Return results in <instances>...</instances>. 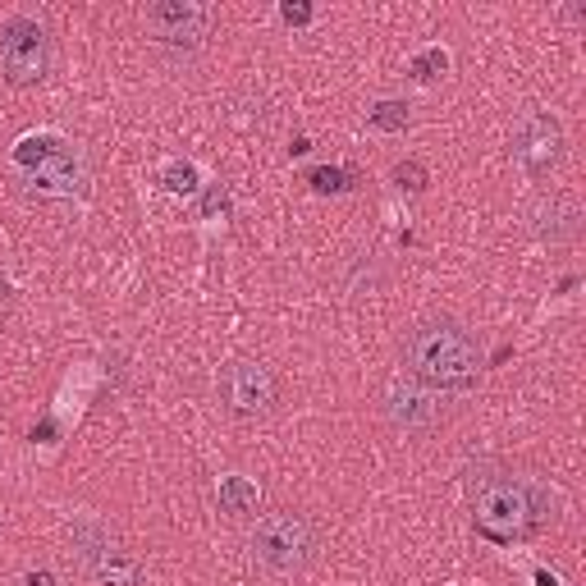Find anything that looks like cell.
I'll use <instances>...</instances> for the list:
<instances>
[{
	"mask_svg": "<svg viewBox=\"0 0 586 586\" xmlns=\"http://www.w3.org/2000/svg\"><path fill=\"white\" fill-rule=\"evenodd\" d=\"M554 518V495L545 481L509 472V467H481L472 472V527L490 545H522Z\"/></svg>",
	"mask_w": 586,
	"mask_h": 586,
	"instance_id": "cell-1",
	"label": "cell"
},
{
	"mask_svg": "<svg viewBox=\"0 0 586 586\" xmlns=\"http://www.w3.org/2000/svg\"><path fill=\"white\" fill-rule=\"evenodd\" d=\"M10 307H14V284L0 275V312H10Z\"/></svg>",
	"mask_w": 586,
	"mask_h": 586,
	"instance_id": "cell-20",
	"label": "cell"
},
{
	"mask_svg": "<svg viewBox=\"0 0 586 586\" xmlns=\"http://www.w3.org/2000/svg\"><path fill=\"white\" fill-rule=\"evenodd\" d=\"M536 586H559V577L545 573V568H541V573H536Z\"/></svg>",
	"mask_w": 586,
	"mask_h": 586,
	"instance_id": "cell-23",
	"label": "cell"
},
{
	"mask_svg": "<svg viewBox=\"0 0 586 586\" xmlns=\"http://www.w3.org/2000/svg\"><path fill=\"white\" fill-rule=\"evenodd\" d=\"M390 179L403 188V193H426V184H431V170H426L422 161H413V156H408V161H399L390 170Z\"/></svg>",
	"mask_w": 586,
	"mask_h": 586,
	"instance_id": "cell-16",
	"label": "cell"
},
{
	"mask_svg": "<svg viewBox=\"0 0 586 586\" xmlns=\"http://www.w3.org/2000/svg\"><path fill=\"white\" fill-rule=\"evenodd\" d=\"M403 362H408V376L431 390L463 394L486 371V348L477 330L463 326L458 316H426L403 339Z\"/></svg>",
	"mask_w": 586,
	"mask_h": 586,
	"instance_id": "cell-2",
	"label": "cell"
},
{
	"mask_svg": "<svg viewBox=\"0 0 586 586\" xmlns=\"http://www.w3.org/2000/svg\"><path fill=\"white\" fill-rule=\"evenodd\" d=\"M376 408H380V417H385L399 435H408V440H426V435L445 431L449 413H454V408H449V394L431 390V385L403 376V371L380 385Z\"/></svg>",
	"mask_w": 586,
	"mask_h": 586,
	"instance_id": "cell-6",
	"label": "cell"
},
{
	"mask_svg": "<svg viewBox=\"0 0 586 586\" xmlns=\"http://www.w3.org/2000/svg\"><path fill=\"white\" fill-rule=\"evenodd\" d=\"M261 509V490L248 477H225L220 481V513L229 518H252Z\"/></svg>",
	"mask_w": 586,
	"mask_h": 586,
	"instance_id": "cell-12",
	"label": "cell"
},
{
	"mask_svg": "<svg viewBox=\"0 0 586 586\" xmlns=\"http://www.w3.org/2000/svg\"><path fill=\"white\" fill-rule=\"evenodd\" d=\"M142 23H147V33H152L156 42L197 46L211 28H216V10H211V5H197V0H161V5H147Z\"/></svg>",
	"mask_w": 586,
	"mask_h": 586,
	"instance_id": "cell-10",
	"label": "cell"
},
{
	"mask_svg": "<svg viewBox=\"0 0 586 586\" xmlns=\"http://www.w3.org/2000/svg\"><path fill=\"white\" fill-rule=\"evenodd\" d=\"M220 403H225L229 417L239 422H261L280 408V380L266 362L257 358H234L220 367Z\"/></svg>",
	"mask_w": 586,
	"mask_h": 586,
	"instance_id": "cell-8",
	"label": "cell"
},
{
	"mask_svg": "<svg viewBox=\"0 0 586 586\" xmlns=\"http://www.w3.org/2000/svg\"><path fill=\"white\" fill-rule=\"evenodd\" d=\"M55 65V42L37 19L14 14L0 23V78L10 87H37Z\"/></svg>",
	"mask_w": 586,
	"mask_h": 586,
	"instance_id": "cell-7",
	"label": "cell"
},
{
	"mask_svg": "<svg viewBox=\"0 0 586 586\" xmlns=\"http://www.w3.org/2000/svg\"><path fill=\"white\" fill-rule=\"evenodd\" d=\"M293 156H303V152H312V138H293V147H289Z\"/></svg>",
	"mask_w": 586,
	"mask_h": 586,
	"instance_id": "cell-22",
	"label": "cell"
},
{
	"mask_svg": "<svg viewBox=\"0 0 586 586\" xmlns=\"http://www.w3.org/2000/svg\"><path fill=\"white\" fill-rule=\"evenodd\" d=\"M362 174L353 170V165H312L307 170V184L316 188V193H348V188H358Z\"/></svg>",
	"mask_w": 586,
	"mask_h": 586,
	"instance_id": "cell-14",
	"label": "cell"
},
{
	"mask_svg": "<svg viewBox=\"0 0 586 586\" xmlns=\"http://www.w3.org/2000/svg\"><path fill=\"white\" fill-rule=\"evenodd\" d=\"M408 74H413L417 83H435V78H445V74H449V51L431 46V51L413 55V65H408Z\"/></svg>",
	"mask_w": 586,
	"mask_h": 586,
	"instance_id": "cell-15",
	"label": "cell"
},
{
	"mask_svg": "<svg viewBox=\"0 0 586 586\" xmlns=\"http://www.w3.org/2000/svg\"><path fill=\"white\" fill-rule=\"evenodd\" d=\"M321 550V532L307 509H275L261 513L252 527V559L275 577H298Z\"/></svg>",
	"mask_w": 586,
	"mask_h": 586,
	"instance_id": "cell-3",
	"label": "cell"
},
{
	"mask_svg": "<svg viewBox=\"0 0 586 586\" xmlns=\"http://www.w3.org/2000/svg\"><path fill=\"white\" fill-rule=\"evenodd\" d=\"M367 124L371 129H385V133H403L408 124H413V106L399 101V97H385V101H376V106L367 110Z\"/></svg>",
	"mask_w": 586,
	"mask_h": 586,
	"instance_id": "cell-13",
	"label": "cell"
},
{
	"mask_svg": "<svg viewBox=\"0 0 586 586\" xmlns=\"http://www.w3.org/2000/svg\"><path fill=\"white\" fill-rule=\"evenodd\" d=\"M522 225L527 234L541 243H573L582 234V207H577L568 193H554V188H541V193L522 207Z\"/></svg>",
	"mask_w": 586,
	"mask_h": 586,
	"instance_id": "cell-11",
	"label": "cell"
},
{
	"mask_svg": "<svg viewBox=\"0 0 586 586\" xmlns=\"http://www.w3.org/2000/svg\"><path fill=\"white\" fill-rule=\"evenodd\" d=\"M216 211H229V188L225 184H211L207 197H202V216H216Z\"/></svg>",
	"mask_w": 586,
	"mask_h": 586,
	"instance_id": "cell-18",
	"label": "cell"
},
{
	"mask_svg": "<svg viewBox=\"0 0 586 586\" xmlns=\"http://www.w3.org/2000/svg\"><path fill=\"white\" fill-rule=\"evenodd\" d=\"M280 19L289 23V28H303V23H312V5H307V0H298V5H280Z\"/></svg>",
	"mask_w": 586,
	"mask_h": 586,
	"instance_id": "cell-19",
	"label": "cell"
},
{
	"mask_svg": "<svg viewBox=\"0 0 586 586\" xmlns=\"http://www.w3.org/2000/svg\"><path fill=\"white\" fill-rule=\"evenodd\" d=\"M74 559L97 586H142L147 582V568H142L138 550L101 518L74 522Z\"/></svg>",
	"mask_w": 586,
	"mask_h": 586,
	"instance_id": "cell-5",
	"label": "cell"
},
{
	"mask_svg": "<svg viewBox=\"0 0 586 586\" xmlns=\"http://www.w3.org/2000/svg\"><path fill=\"white\" fill-rule=\"evenodd\" d=\"M23 586H55V577L51 573H28V582Z\"/></svg>",
	"mask_w": 586,
	"mask_h": 586,
	"instance_id": "cell-21",
	"label": "cell"
},
{
	"mask_svg": "<svg viewBox=\"0 0 586 586\" xmlns=\"http://www.w3.org/2000/svg\"><path fill=\"white\" fill-rule=\"evenodd\" d=\"M161 184L170 188V193H197V165L193 161H170L165 165V174H161Z\"/></svg>",
	"mask_w": 586,
	"mask_h": 586,
	"instance_id": "cell-17",
	"label": "cell"
},
{
	"mask_svg": "<svg viewBox=\"0 0 586 586\" xmlns=\"http://www.w3.org/2000/svg\"><path fill=\"white\" fill-rule=\"evenodd\" d=\"M564 147V124L554 120L550 110H527L513 129V156L532 179H550L564 165Z\"/></svg>",
	"mask_w": 586,
	"mask_h": 586,
	"instance_id": "cell-9",
	"label": "cell"
},
{
	"mask_svg": "<svg viewBox=\"0 0 586 586\" xmlns=\"http://www.w3.org/2000/svg\"><path fill=\"white\" fill-rule=\"evenodd\" d=\"M14 165H19L23 184L42 197H83L87 193V165L83 156L55 133H37L14 147Z\"/></svg>",
	"mask_w": 586,
	"mask_h": 586,
	"instance_id": "cell-4",
	"label": "cell"
}]
</instances>
